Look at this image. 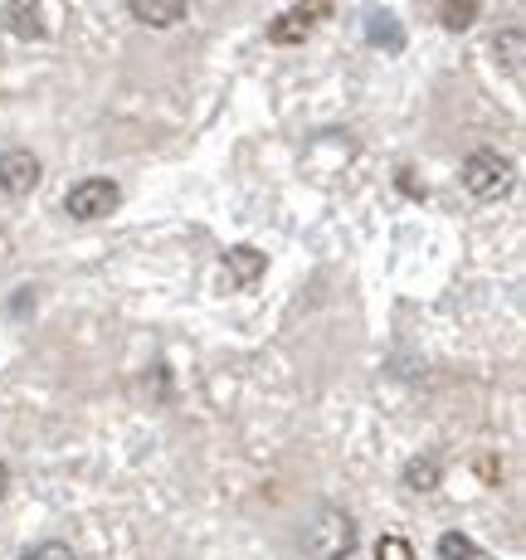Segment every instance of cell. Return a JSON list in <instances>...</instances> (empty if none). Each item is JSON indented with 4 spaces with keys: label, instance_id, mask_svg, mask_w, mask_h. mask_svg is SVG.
Returning <instances> with one entry per match:
<instances>
[{
    "label": "cell",
    "instance_id": "obj_15",
    "mask_svg": "<svg viewBox=\"0 0 526 560\" xmlns=\"http://www.w3.org/2000/svg\"><path fill=\"white\" fill-rule=\"evenodd\" d=\"M20 560H73V551L63 541H39V546H30Z\"/></svg>",
    "mask_w": 526,
    "mask_h": 560
},
{
    "label": "cell",
    "instance_id": "obj_8",
    "mask_svg": "<svg viewBox=\"0 0 526 560\" xmlns=\"http://www.w3.org/2000/svg\"><path fill=\"white\" fill-rule=\"evenodd\" d=\"M366 39H371V49H385V54L405 49V30H400V20H395L390 10H371L366 15Z\"/></svg>",
    "mask_w": 526,
    "mask_h": 560
},
{
    "label": "cell",
    "instance_id": "obj_14",
    "mask_svg": "<svg viewBox=\"0 0 526 560\" xmlns=\"http://www.w3.org/2000/svg\"><path fill=\"white\" fill-rule=\"evenodd\" d=\"M498 54H507V69L522 73V30H507V35L498 39Z\"/></svg>",
    "mask_w": 526,
    "mask_h": 560
},
{
    "label": "cell",
    "instance_id": "obj_16",
    "mask_svg": "<svg viewBox=\"0 0 526 560\" xmlns=\"http://www.w3.org/2000/svg\"><path fill=\"white\" fill-rule=\"evenodd\" d=\"M478 472H482V478H488V482H498V478H502L498 458H482V463H478Z\"/></svg>",
    "mask_w": 526,
    "mask_h": 560
},
{
    "label": "cell",
    "instance_id": "obj_5",
    "mask_svg": "<svg viewBox=\"0 0 526 560\" xmlns=\"http://www.w3.org/2000/svg\"><path fill=\"white\" fill-rule=\"evenodd\" d=\"M322 15H331V10L327 5H293V10H283V15L268 25V39H273V45H303L307 30H313Z\"/></svg>",
    "mask_w": 526,
    "mask_h": 560
},
{
    "label": "cell",
    "instance_id": "obj_9",
    "mask_svg": "<svg viewBox=\"0 0 526 560\" xmlns=\"http://www.w3.org/2000/svg\"><path fill=\"white\" fill-rule=\"evenodd\" d=\"M5 25H10V35H20V39H45V10L20 0V5L5 10Z\"/></svg>",
    "mask_w": 526,
    "mask_h": 560
},
{
    "label": "cell",
    "instance_id": "obj_3",
    "mask_svg": "<svg viewBox=\"0 0 526 560\" xmlns=\"http://www.w3.org/2000/svg\"><path fill=\"white\" fill-rule=\"evenodd\" d=\"M63 210L73 214V220H103V214H113L117 210V186L107 176H89V180H79V186L69 190V200H63Z\"/></svg>",
    "mask_w": 526,
    "mask_h": 560
},
{
    "label": "cell",
    "instance_id": "obj_2",
    "mask_svg": "<svg viewBox=\"0 0 526 560\" xmlns=\"http://www.w3.org/2000/svg\"><path fill=\"white\" fill-rule=\"evenodd\" d=\"M464 186L474 200H502L512 190V161L502 152H474L464 161Z\"/></svg>",
    "mask_w": 526,
    "mask_h": 560
},
{
    "label": "cell",
    "instance_id": "obj_12",
    "mask_svg": "<svg viewBox=\"0 0 526 560\" xmlns=\"http://www.w3.org/2000/svg\"><path fill=\"white\" fill-rule=\"evenodd\" d=\"M439 556H444V560H478L482 551H478L474 536H464V532H444V536H439Z\"/></svg>",
    "mask_w": 526,
    "mask_h": 560
},
{
    "label": "cell",
    "instance_id": "obj_10",
    "mask_svg": "<svg viewBox=\"0 0 526 560\" xmlns=\"http://www.w3.org/2000/svg\"><path fill=\"white\" fill-rule=\"evenodd\" d=\"M439 482H444L439 458H410V463H405V488H410V492H434Z\"/></svg>",
    "mask_w": 526,
    "mask_h": 560
},
{
    "label": "cell",
    "instance_id": "obj_11",
    "mask_svg": "<svg viewBox=\"0 0 526 560\" xmlns=\"http://www.w3.org/2000/svg\"><path fill=\"white\" fill-rule=\"evenodd\" d=\"M474 20H478V5H474V0H444V5H439V25L454 30V35H464Z\"/></svg>",
    "mask_w": 526,
    "mask_h": 560
},
{
    "label": "cell",
    "instance_id": "obj_17",
    "mask_svg": "<svg viewBox=\"0 0 526 560\" xmlns=\"http://www.w3.org/2000/svg\"><path fill=\"white\" fill-rule=\"evenodd\" d=\"M5 488H10V468H5V458H0V498H5Z\"/></svg>",
    "mask_w": 526,
    "mask_h": 560
},
{
    "label": "cell",
    "instance_id": "obj_6",
    "mask_svg": "<svg viewBox=\"0 0 526 560\" xmlns=\"http://www.w3.org/2000/svg\"><path fill=\"white\" fill-rule=\"evenodd\" d=\"M264 273H268V258L259 249H249V244L224 254V278H230V288H254V283H264Z\"/></svg>",
    "mask_w": 526,
    "mask_h": 560
},
{
    "label": "cell",
    "instance_id": "obj_4",
    "mask_svg": "<svg viewBox=\"0 0 526 560\" xmlns=\"http://www.w3.org/2000/svg\"><path fill=\"white\" fill-rule=\"evenodd\" d=\"M39 176H45V166H39L35 152H0V190L5 196H30V190L39 186Z\"/></svg>",
    "mask_w": 526,
    "mask_h": 560
},
{
    "label": "cell",
    "instance_id": "obj_13",
    "mask_svg": "<svg viewBox=\"0 0 526 560\" xmlns=\"http://www.w3.org/2000/svg\"><path fill=\"white\" fill-rule=\"evenodd\" d=\"M375 560H414V546L405 541V536H381V541H375Z\"/></svg>",
    "mask_w": 526,
    "mask_h": 560
},
{
    "label": "cell",
    "instance_id": "obj_7",
    "mask_svg": "<svg viewBox=\"0 0 526 560\" xmlns=\"http://www.w3.org/2000/svg\"><path fill=\"white\" fill-rule=\"evenodd\" d=\"M132 20H142V25H152V30H166V25H180V20L190 15V5L186 0H132Z\"/></svg>",
    "mask_w": 526,
    "mask_h": 560
},
{
    "label": "cell",
    "instance_id": "obj_1",
    "mask_svg": "<svg viewBox=\"0 0 526 560\" xmlns=\"http://www.w3.org/2000/svg\"><path fill=\"white\" fill-rule=\"evenodd\" d=\"M303 551L313 560H347L356 551V516L341 508H317L303 532Z\"/></svg>",
    "mask_w": 526,
    "mask_h": 560
}]
</instances>
